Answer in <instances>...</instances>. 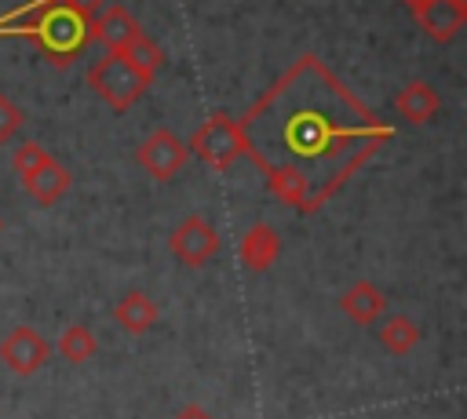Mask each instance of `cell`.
<instances>
[{
	"mask_svg": "<svg viewBox=\"0 0 467 419\" xmlns=\"http://www.w3.org/2000/svg\"><path fill=\"white\" fill-rule=\"evenodd\" d=\"M241 157L299 215L321 211L394 138L317 55H299L241 117Z\"/></svg>",
	"mask_w": 467,
	"mask_h": 419,
	"instance_id": "obj_1",
	"label": "cell"
},
{
	"mask_svg": "<svg viewBox=\"0 0 467 419\" xmlns=\"http://www.w3.org/2000/svg\"><path fill=\"white\" fill-rule=\"evenodd\" d=\"M88 18H80L77 11H69L62 0H40L33 7H22L11 18H0V33H18V36H33L40 44V51L47 58H55L58 66L73 62L84 44L91 40L88 33Z\"/></svg>",
	"mask_w": 467,
	"mask_h": 419,
	"instance_id": "obj_2",
	"label": "cell"
},
{
	"mask_svg": "<svg viewBox=\"0 0 467 419\" xmlns=\"http://www.w3.org/2000/svg\"><path fill=\"white\" fill-rule=\"evenodd\" d=\"M88 84L91 91L113 109V113H128L150 87V80L120 55V51H106L91 69H88Z\"/></svg>",
	"mask_w": 467,
	"mask_h": 419,
	"instance_id": "obj_3",
	"label": "cell"
},
{
	"mask_svg": "<svg viewBox=\"0 0 467 419\" xmlns=\"http://www.w3.org/2000/svg\"><path fill=\"white\" fill-rule=\"evenodd\" d=\"M186 149H190V157H197V160L208 164L212 171H226V168L241 157V131H237V120H234L230 113H212V117H204V124L193 128Z\"/></svg>",
	"mask_w": 467,
	"mask_h": 419,
	"instance_id": "obj_4",
	"label": "cell"
},
{
	"mask_svg": "<svg viewBox=\"0 0 467 419\" xmlns=\"http://www.w3.org/2000/svg\"><path fill=\"white\" fill-rule=\"evenodd\" d=\"M219 230L204 219V215H186L175 230H171V237H168V248H171V255L182 262V266H190V270H197V266H204L208 259H215L219 255Z\"/></svg>",
	"mask_w": 467,
	"mask_h": 419,
	"instance_id": "obj_5",
	"label": "cell"
},
{
	"mask_svg": "<svg viewBox=\"0 0 467 419\" xmlns=\"http://www.w3.org/2000/svg\"><path fill=\"white\" fill-rule=\"evenodd\" d=\"M186 160H190L186 142H182L179 135H171L168 128H157V131L139 146V164H142V171H146L150 179H157V182L175 179V175L186 168Z\"/></svg>",
	"mask_w": 467,
	"mask_h": 419,
	"instance_id": "obj_6",
	"label": "cell"
},
{
	"mask_svg": "<svg viewBox=\"0 0 467 419\" xmlns=\"http://www.w3.org/2000/svg\"><path fill=\"white\" fill-rule=\"evenodd\" d=\"M47 357H51L47 339H44L36 328H29V324H18V328H11V332L0 339V361H4L15 375H33V372H40V368L47 364Z\"/></svg>",
	"mask_w": 467,
	"mask_h": 419,
	"instance_id": "obj_7",
	"label": "cell"
},
{
	"mask_svg": "<svg viewBox=\"0 0 467 419\" xmlns=\"http://www.w3.org/2000/svg\"><path fill=\"white\" fill-rule=\"evenodd\" d=\"M412 15H416L420 29H423L431 40L449 44V40L463 29V22H467V0H427V4L416 7Z\"/></svg>",
	"mask_w": 467,
	"mask_h": 419,
	"instance_id": "obj_8",
	"label": "cell"
},
{
	"mask_svg": "<svg viewBox=\"0 0 467 419\" xmlns=\"http://www.w3.org/2000/svg\"><path fill=\"white\" fill-rule=\"evenodd\" d=\"M88 33H91V40L106 44V51H120L135 33H142V26L135 22V15L124 4H113V7H106L91 18Z\"/></svg>",
	"mask_w": 467,
	"mask_h": 419,
	"instance_id": "obj_9",
	"label": "cell"
},
{
	"mask_svg": "<svg viewBox=\"0 0 467 419\" xmlns=\"http://www.w3.org/2000/svg\"><path fill=\"white\" fill-rule=\"evenodd\" d=\"M237 255H241V262H244L248 270H255V273L270 270V266L277 262V255H281V237H277V230L266 226V222L248 226L244 237H241V244H237Z\"/></svg>",
	"mask_w": 467,
	"mask_h": 419,
	"instance_id": "obj_10",
	"label": "cell"
},
{
	"mask_svg": "<svg viewBox=\"0 0 467 419\" xmlns=\"http://www.w3.org/2000/svg\"><path fill=\"white\" fill-rule=\"evenodd\" d=\"M22 186H26V193L36 200V204H55V200H62L66 193H69V186H73V175H69V168L66 164H58L55 157L51 160H44L33 175H26L22 179Z\"/></svg>",
	"mask_w": 467,
	"mask_h": 419,
	"instance_id": "obj_11",
	"label": "cell"
},
{
	"mask_svg": "<svg viewBox=\"0 0 467 419\" xmlns=\"http://www.w3.org/2000/svg\"><path fill=\"white\" fill-rule=\"evenodd\" d=\"M438 109H441V98H438V91L427 80H409L394 95V113L401 120H409V124H427Z\"/></svg>",
	"mask_w": 467,
	"mask_h": 419,
	"instance_id": "obj_12",
	"label": "cell"
},
{
	"mask_svg": "<svg viewBox=\"0 0 467 419\" xmlns=\"http://www.w3.org/2000/svg\"><path fill=\"white\" fill-rule=\"evenodd\" d=\"M339 310H343L350 321H358V324H376L379 313L387 310V295H383L372 281H358V284H350V288L343 291Z\"/></svg>",
	"mask_w": 467,
	"mask_h": 419,
	"instance_id": "obj_13",
	"label": "cell"
},
{
	"mask_svg": "<svg viewBox=\"0 0 467 419\" xmlns=\"http://www.w3.org/2000/svg\"><path fill=\"white\" fill-rule=\"evenodd\" d=\"M113 321H117L124 332L142 335V332H150V328L161 321V310H157V302H153L146 291H128V295L117 299V306H113Z\"/></svg>",
	"mask_w": 467,
	"mask_h": 419,
	"instance_id": "obj_14",
	"label": "cell"
},
{
	"mask_svg": "<svg viewBox=\"0 0 467 419\" xmlns=\"http://www.w3.org/2000/svg\"><path fill=\"white\" fill-rule=\"evenodd\" d=\"M120 55L146 77V80H153L157 77V69L164 66V51H161V44L153 40V36H146V33H135L124 47H120Z\"/></svg>",
	"mask_w": 467,
	"mask_h": 419,
	"instance_id": "obj_15",
	"label": "cell"
},
{
	"mask_svg": "<svg viewBox=\"0 0 467 419\" xmlns=\"http://www.w3.org/2000/svg\"><path fill=\"white\" fill-rule=\"evenodd\" d=\"M379 342L390 350V353H409L416 342H420V328H416V321L412 317H405V313H390L383 324H379Z\"/></svg>",
	"mask_w": 467,
	"mask_h": 419,
	"instance_id": "obj_16",
	"label": "cell"
},
{
	"mask_svg": "<svg viewBox=\"0 0 467 419\" xmlns=\"http://www.w3.org/2000/svg\"><path fill=\"white\" fill-rule=\"evenodd\" d=\"M58 353H62L69 364H84V361H91V357L99 353V342H95V335H91L88 324H69V328L58 335Z\"/></svg>",
	"mask_w": 467,
	"mask_h": 419,
	"instance_id": "obj_17",
	"label": "cell"
},
{
	"mask_svg": "<svg viewBox=\"0 0 467 419\" xmlns=\"http://www.w3.org/2000/svg\"><path fill=\"white\" fill-rule=\"evenodd\" d=\"M44 160H51V153L40 146V142H22L15 153H11V164H15V171L26 179V175H33Z\"/></svg>",
	"mask_w": 467,
	"mask_h": 419,
	"instance_id": "obj_18",
	"label": "cell"
},
{
	"mask_svg": "<svg viewBox=\"0 0 467 419\" xmlns=\"http://www.w3.org/2000/svg\"><path fill=\"white\" fill-rule=\"evenodd\" d=\"M22 124H26V117H22L18 102H15L11 95H0V146L11 142V138L22 131Z\"/></svg>",
	"mask_w": 467,
	"mask_h": 419,
	"instance_id": "obj_19",
	"label": "cell"
},
{
	"mask_svg": "<svg viewBox=\"0 0 467 419\" xmlns=\"http://www.w3.org/2000/svg\"><path fill=\"white\" fill-rule=\"evenodd\" d=\"M62 4H66L69 11H77L80 18H88V22H91V18L102 11V0H62Z\"/></svg>",
	"mask_w": 467,
	"mask_h": 419,
	"instance_id": "obj_20",
	"label": "cell"
},
{
	"mask_svg": "<svg viewBox=\"0 0 467 419\" xmlns=\"http://www.w3.org/2000/svg\"><path fill=\"white\" fill-rule=\"evenodd\" d=\"M175 419H212V415H208L204 408H197V404H186V408H182Z\"/></svg>",
	"mask_w": 467,
	"mask_h": 419,
	"instance_id": "obj_21",
	"label": "cell"
},
{
	"mask_svg": "<svg viewBox=\"0 0 467 419\" xmlns=\"http://www.w3.org/2000/svg\"><path fill=\"white\" fill-rule=\"evenodd\" d=\"M401 4H405V7H409V11H416V7H423V4H427V0H401Z\"/></svg>",
	"mask_w": 467,
	"mask_h": 419,
	"instance_id": "obj_22",
	"label": "cell"
},
{
	"mask_svg": "<svg viewBox=\"0 0 467 419\" xmlns=\"http://www.w3.org/2000/svg\"><path fill=\"white\" fill-rule=\"evenodd\" d=\"M0 230H4V219H0Z\"/></svg>",
	"mask_w": 467,
	"mask_h": 419,
	"instance_id": "obj_23",
	"label": "cell"
}]
</instances>
